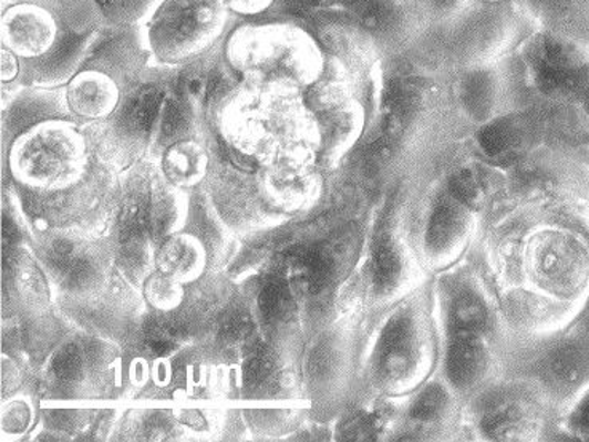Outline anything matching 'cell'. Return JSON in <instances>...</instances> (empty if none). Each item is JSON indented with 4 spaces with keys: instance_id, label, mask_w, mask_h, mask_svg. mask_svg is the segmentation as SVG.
Segmentation results:
<instances>
[{
    "instance_id": "603a6c76",
    "label": "cell",
    "mask_w": 589,
    "mask_h": 442,
    "mask_svg": "<svg viewBox=\"0 0 589 442\" xmlns=\"http://www.w3.org/2000/svg\"><path fill=\"white\" fill-rule=\"evenodd\" d=\"M82 368L81 353L75 349L74 346L64 347L60 353L56 354L55 360H53L52 369L53 374L64 382L69 380H74L79 376Z\"/></svg>"
},
{
    "instance_id": "9a60e30c",
    "label": "cell",
    "mask_w": 589,
    "mask_h": 442,
    "mask_svg": "<svg viewBox=\"0 0 589 442\" xmlns=\"http://www.w3.org/2000/svg\"><path fill=\"white\" fill-rule=\"evenodd\" d=\"M259 306L264 318L269 321H278L287 317L291 310L292 299L287 282L283 280H270L264 286L259 296Z\"/></svg>"
},
{
    "instance_id": "277c9868",
    "label": "cell",
    "mask_w": 589,
    "mask_h": 442,
    "mask_svg": "<svg viewBox=\"0 0 589 442\" xmlns=\"http://www.w3.org/2000/svg\"><path fill=\"white\" fill-rule=\"evenodd\" d=\"M486 368V350L479 336L453 335L446 353V372L457 389H468Z\"/></svg>"
},
{
    "instance_id": "6da1fadb",
    "label": "cell",
    "mask_w": 589,
    "mask_h": 442,
    "mask_svg": "<svg viewBox=\"0 0 589 442\" xmlns=\"http://www.w3.org/2000/svg\"><path fill=\"white\" fill-rule=\"evenodd\" d=\"M414 331L406 315H397L385 326L384 335L379 342V371L385 379H400L410 371L414 361Z\"/></svg>"
},
{
    "instance_id": "30bf717a",
    "label": "cell",
    "mask_w": 589,
    "mask_h": 442,
    "mask_svg": "<svg viewBox=\"0 0 589 442\" xmlns=\"http://www.w3.org/2000/svg\"><path fill=\"white\" fill-rule=\"evenodd\" d=\"M450 321L453 335L480 336L487 326L486 306L478 296L464 292L454 300Z\"/></svg>"
},
{
    "instance_id": "d6986e66",
    "label": "cell",
    "mask_w": 589,
    "mask_h": 442,
    "mask_svg": "<svg viewBox=\"0 0 589 442\" xmlns=\"http://www.w3.org/2000/svg\"><path fill=\"white\" fill-rule=\"evenodd\" d=\"M446 405V393L441 387H428L422 391L411 408V419L418 423H428L443 412Z\"/></svg>"
},
{
    "instance_id": "7a4b0ae2",
    "label": "cell",
    "mask_w": 589,
    "mask_h": 442,
    "mask_svg": "<svg viewBox=\"0 0 589 442\" xmlns=\"http://www.w3.org/2000/svg\"><path fill=\"white\" fill-rule=\"evenodd\" d=\"M529 143V122L523 117H504L490 122L478 134L483 154L494 162L515 161Z\"/></svg>"
},
{
    "instance_id": "8992f818",
    "label": "cell",
    "mask_w": 589,
    "mask_h": 442,
    "mask_svg": "<svg viewBox=\"0 0 589 442\" xmlns=\"http://www.w3.org/2000/svg\"><path fill=\"white\" fill-rule=\"evenodd\" d=\"M289 277L301 291L317 295L328 285L331 264L317 249H299L289 256Z\"/></svg>"
},
{
    "instance_id": "5b68a950",
    "label": "cell",
    "mask_w": 589,
    "mask_h": 442,
    "mask_svg": "<svg viewBox=\"0 0 589 442\" xmlns=\"http://www.w3.org/2000/svg\"><path fill=\"white\" fill-rule=\"evenodd\" d=\"M466 206L450 194L441 197L433 206L426 226L425 245L435 255L447 251L464 235Z\"/></svg>"
},
{
    "instance_id": "4fadbf2b",
    "label": "cell",
    "mask_w": 589,
    "mask_h": 442,
    "mask_svg": "<svg viewBox=\"0 0 589 442\" xmlns=\"http://www.w3.org/2000/svg\"><path fill=\"white\" fill-rule=\"evenodd\" d=\"M211 12L205 3H186V6L176 7L166 18L164 28L168 35L175 41L190 38L205 21L209 20Z\"/></svg>"
},
{
    "instance_id": "7402d4cb",
    "label": "cell",
    "mask_w": 589,
    "mask_h": 442,
    "mask_svg": "<svg viewBox=\"0 0 589 442\" xmlns=\"http://www.w3.org/2000/svg\"><path fill=\"white\" fill-rule=\"evenodd\" d=\"M252 331V321L245 311H234L220 326V337L226 342L237 343L247 339Z\"/></svg>"
},
{
    "instance_id": "f1b7e54d",
    "label": "cell",
    "mask_w": 589,
    "mask_h": 442,
    "mask_svg": "<svg viewBox=\"0 0 589 442\" xmlns=\"http://www.w3.org/2000/svg\"><path fill=\"white\" fill-rule=\"evenodd\" d=\"M430 2L438 12H451L455 7L461 6L464 0H430Z\"/></svg>"
},
{
    "instance_id": "2e32d148",
    "label": "cell",
    "mask_w": 589,
    "mask_h": 442,
    "mask_svg": "<svg viewBox=\"0 0 589 442\" xmlns=\"http://www.w3.org/2000/svg\"><path fill=\"white\" fill-rule=\"evenodd\" d=\"M519 422L518 409L509 402H497L483 417L480 429L490 438H507Z\"/></svg>"
},
{
    "instance_id": "4316f807",
    "label": "cell",
    "mask_w": 589,
    "mask_h": 442,
    "mask_svg": "<svg viewBox=\"0 0 589 442\" xmlns=\"http://www.w3.org/2000/svg\"><path fill=\"white\" fill-rule=\"evenodd\" d=\"M576 423L581 430L589 433V394L580 402L576 412Z\"/></svg>"
},
{
    "instance_id": "ffe728a7",
    "label": "cell",
    "mask_w": 589,
    "mask_h": 442,
    "mask_svg": "<svg viewBox=\"0 0 589 442\" xmlns=\"http://www.w3.org/2000/svg\"><path fill=\"white\" fill-rule=\"evenodd\" d=\"M272 371V361H270L269 353L262 346L256 343L249 350L248 360L244 366V379L248 386H259L269 377Z\"/></svg>"
},
{
    "instance_id": "484cf974",
    "label": "cell",
    "mask_w": 589,
    "mask_h": 442,
    "mask_svg": "<svg viewBox=\"0 0 589 442\" xmlns=\"http://www.w3.org/2000/svg\"><path fill=\"white\" fill-rule=\"evenodd\" d=\"M200 93L205 94V85L204 82L200 81V79H180L179 94H183V96H186V94H189V96H198V94Z\"/></svg>"
},
{
    "instance_id": "52a82bcc",
    "label": "cell",
    "mask_w": 589,
    "mask_h": 442,
    "mask_svg": "<svg viewBox=\"0 0 589 442\" xmlns=\"http://www.w3.org/2000/svg\"><path fill=\"white\" fill-rule=\"evenodd\" d=\"M347 7L364 28L371 31L390 32L400 20V10L393 0H335Z\"/></svg>"
},
{
    "instance_id": "5bb4252c",
    "label": "cell",
    "mask_w": 589,
    "mask_h": 442,
    "mask_svg": "<svg viewBox=\"0 0 589 442\" xmlns=\"http://www.w3.org/2000/svg\"><path fill=\"white\" fill-rule=\"evenodd\" d=\"M164 94L157 89H144L136 94L128 107V121L141 132H146L157 117L161 111Z\"/></svg>"
},
{
    "instance_id": "83f0119b",
    "label": "cell",
    "mask_w": 589,
    "mask_h": 442,
    "mask_svg": "<svg viewBox=\"0 0 589 442\" xmlns=\"http://www.w3.org/2000/svg\"><path fill=\"white\" fill-rule=\"evenodd\" d=\"M226 154L230 163H234L237 168L247 169V172H251V169L255 168V163L249 161V158L244 157V155L238 154V152L227 151Z\"/></svg>"
},
{
    "instance_id": "cb8c5ba5",
    "label": "cell",
    "mask_w": 589,
    "mask_h": 442,
    "mask_svg": "<svg viewBox=\"0 0 589 442\" xmlns=\"http://www.w3.org/2000/svg\"><path fill=\"white\" fill-rule=\"evenodd\" d=\"M184 121H186V117H184V111L178 101H169L166 104L164 119V133L166 136H173V134L178 133L184 126Z\"/></svg>"
},
{
    "instance_id": "7c38bea8",
    "label": "cell",
    "mask_w": 589,
    "mask_h": 442,
    "mask_svg": "<svg viewBox=\"0 0 589 442\" xmlns=\"http://www.w3.org/2000/svg\"><path fill=\"white\" fill-rule=\"evenodd\" d=\"M494 79L487 72H473L462 81L461 101L473 117H484L493 109Z\"/></svg>"
},
{
    "instance_id": "f546056e",
    "label": "cell",
    "mask_w": 589,
    "mask_h": 442,
    "mask_svg": "<svg viewBox=\"0 0 589 442\" xmlns=\"http://www.w3.org/2000/svg\"><path fill=\"white\" fill-rule=\"evenodd\" d=\"M578 97H580L581 103H583L585 111H587V114L589 115V78L587 79V82H585V85L581 86Z\"/></svg>"
},
{
    "instance_id": "e0dca14e",
    "label": "cell",
    "mask_w": 589,
    "mask_h": 442,
    "mask_svg": "<svg viewBox=\"0 0 589 442\" xmlns=\"http://www.w3.org/2000/svg\"><path fill=\"white\" fill-rule=\"evenodd\" d=\"M122 238L126 243L140 240L151 227V212L144 202H132L122 213Z\"/></svg>"
},
{
    "instance_id": "ac0fdd59",
    "label": "cell",
    "mask_w": 589,
    "mask_h": 442,
    "mask_svg": "<svg viewBox=\"0 0 589 442\" xmlns=\"http://www.w3.org/2000/svg\"><path fill=\"white\" fill-rule=\"evenodd\" d=\"M178 336L179 328L172 321L154 320L146 328L147 347L157 357H164L175 349Z\"/></svg>"
},
{
    "instance_id": "9c48e42d",
    "label": "cell",
    "mask_w": 589,
    "mask_h": 442,
    "mask_svg": "<svg viewBox=\"0 0 589 442\" xmlns=\"http://www.w3.org/2000/svg\"><path fill=\"white\" fill-rule=\"evenodd\" d=\"M587 353L576 343L559 347L548 360V374L562 387H572L583 379L587 371Z\"/></svg>"
},
{
    "instance_id": "8fae6325",
    "label": "cell",
    "mask_w": 589,
    "mask_h": 442,
    "mask_svg": "<svg viewBox=\"0 0 589 442\" xmlns=\"http://www.w3.org/2000/svg\"><path fill=\"white\" fill-rule=\"evenodd\" d=\"M487 176L478 166H464L450 179L447 194L466 208H478L486 198Z\"/></svg>"
},
{
    "instance_id": "44dd1931",
    "label": "cell",
    "mask_w": 589,
    "mask_h": 442,
    "mask_svg": "<svg viewBox=\"0 0 589 442\" xmlns=\"http://www.w3.org/2000/svg\"><path fill=\"white\" fill-rule=\"evenodd\" d=\"M530 9L549 20H567L576 14L580 0H527Z\"/></svg>"
},
{
    "instance_id": "ba28073f",
    "label": "cell",
    "mask_w": 589,
    "mask_h": 442,
    "mask_svg": "<svg viewBox=\"0 0 589 442\" xmlns=\"http://www.w3.org/2000/svg\"><path fill=\"white\" fill-rule=\"evenodd\" d=\"M403 271V260L392 238H379L372 251L371 274L375 289L381 292L392 291Z\"/></svg>"
},
{
    "instance_id": "d4e9b609",
    "label": "cell",
    "mask_w": 589,
    "mask_h": 442,
    "mask_svg": "<svg viewBox=\"0 0 589 442\" xmlns=\"http://www.w3.org/2000/svg\"><path fill=\"white\" fill-rule=\"evenodd\" d=\"M289 12L296 14H307L320 6V0H283Z\"/></svg>"
},
{
    "instance_id": "3957f363",
    "label": "cell",
    "mask_w": 589,
    "mask_h": 442,
    "mask_svg": "<svg viewBox=\"0 0 589 442\" xmlns=\"http://www.w3.org/2000/svg\"><path fill=\"white\" fill-rule=\"evenodd\" d=\"M538 266L549 281L574 288L585 268L583 253L569 237H552L541 248Z\"/></svg>"
}]
</instances>
